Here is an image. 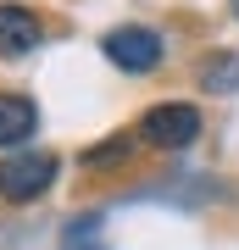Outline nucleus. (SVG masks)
<instances>
[{"instance_id":"nucleus-1","label":"nucleus","mask_w":239,"mask_h":250,"mask_svg":"<svg viewBox=\"0 0 239 250\" xmlns=\"http://www.w3.org/2000/svg\"><path fill=\"white\" fill-rule=\"evenodd\" d=\"M200 128H206V117L189 100H161V106H151L139 117V139L151 150H189L200 139Z\"/></svg>"},{"instance_id":"nucleus-2","label":"nucleus","mask_w":239,"mask_h":250,"mask_svg":"<svg viewBox=\"0 0 239 250\" xmlns=\"http://www.w3.org/2000/svg\"><path fill=\"white\" fill-rule=\"evenodd\" d=\"M56 172H62V161H56L50 150H22V156H11L6 167H0V200L34 206L39 195H50Z\"/></svg>"},{"instance_id":"nucleus-3","label":"nucleus","mask_w":239,"mask_h":250,"mask_svg":"<svg viewBox=\"0 0 239 250\" xmlns=\"http://www.w3.org/2000/svg\"><path fill=\"white\" fill-rule=\"evenodd\" d=\"M100 50H106V62L123 67V72H156L167 39H161L156 28H145V22H123V28H111V34L100 39Z\"/></svg>"},{"instance_id":"nucleus-4","label":"nucleus","mask_w":239,"mask_h":250,"mask_svg":"<svg viewBox=\"0 0 239 250\" xmlns=\"http://www.w3.org/2000/svg\"><path fill=\"white\" fill-rule=\"evenodd\" d=\"M44 45V22L34 17V11L28 6H0V56H6V62H17V56H34Z\"/></svg>"},{"instance_id":"nucleus-5","label":"nucleus","mask_w":239,"mask_h":250,"mask_svg":"<svg viewBox=\"0 0 239 250\" xmlns=\"http://www.w3.org/2000/svg\"><path fill=\"white\" fill-rule=\"evenodd\" d=\"M39 106L28 95H0V150H17L22 139H34Z\"/></svg>"},{"instance_id":"nucleus-6","label":"nucleus","mask_w":239,"mask_h":250,"mask_svg":"<svg viewBox=\"0 0 239 250\" xmlns=\"http://www.w3.org/2000/svg\"><path fill=\"white\" fill-rule=\"evenodd\" d=\"M200 83L217 89V95L239 89V56H206V62H200Z\"/></svg>"},{"instance_id":"nucleus-7","label":"nucleus","mask_w":239,"mask_h":250,"mask_svg":"<svg viewBox=\"0 0 239 250\" xmlns=\"http://www.w3.org/2000/svg\"><path fill=\"white\" fill-rule=\"evenodd\" d=\"M128 150H133V139H106V145H95V150H84V167H106V161H128Z\"/></svg>"},{"instance_id":"nucleus-8","label":"nucleus","mask_w":239,"mask_h":250,"mask_svg":"<svg viewBox=\"0 0 239 250\" xmlns=\"http://www.w3.org/2000/svg\"><path fill=\"white\" fill-rule=\"evenodd\" d=\"M62 245H67V250H100V233H95V217H89V223H72V228L62 233Z\"/></svg>"},{"instance_id":"nucleus-9","label":"nucleus","mask_w":239,"mask_h":250,"mask_svg":"<svg viewBox=\"0 0 239 250\" xmlns=\"http://www.w3.org/2000/svg\"><path fill=\"white\" fill-rule=\"evenodd\" d=\"M228 6H234V17H239V0H228Z\"/></svg>"}]
</instances>
